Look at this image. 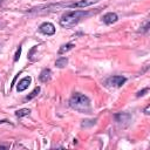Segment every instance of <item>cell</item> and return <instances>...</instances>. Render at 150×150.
I'll use <instances>...</instances> for the list:
<instances>
[{"mask_svg": "<svg viewBox=\"0 0 150 150\" xmlns=\"http://www.w3.org/2000/svg\"><path fill=\"white\" fill-rule=\"evenodd\" d=\"M89 13L82 9H76V11H70L67 12L66 14H63L60 19V25L64 28H70L73 26H75L83 16L88 15Z\"/></svg>", "mask_w": 150, "mask_h": 150, "instance_id": "6da1fadb", "label": "cell"}, {"mask_svg": "<svg viewBox=\"0 0 150 150\" xmlns=\"http://www.w3.org/2000/svg\"><path fill=\"white\" fill-rule=\"evenodd\" d=\"M69 105L80 112H89L90 111V100L80 93H75L70 100H69Z\"/></svg>", "mask_w": 150, "mask_h": 150, "instance_id": "7a4b0ae2", "label": "cell"}, {"mask_svg": "<svg viewBox=\"0 0 150 150\" xmlns=\"http://www.w3.org/2000/svg\"><path fill=\"white\" fill-rule=\"evenodd\" d=\"M125 81H127V79L124 76L115 75V76H111V77H109L107 80V84L109 87H116V88H118V87H122L125 83Z\"/></svg>", "mask_w": 150, "mask_h": 150, "instance_id": "3957f363", "label": "cell"}, {"mask_svg": "<svg viewBox=\"0 0 150 150\" xmlns=\"http://www.w3.org/2000/svg\"><path fill=\"white\" fill-rule=\"evenodd\" d=\"M100 0H79L76 2H73V4H68L67 7H70V8H84V7H88V6H91L96 2H98Z\"/></svg>", "mask_w": 150, "mask_h": 150, "instance_id": "277c9868", "label": "cell"}, {"mask_svg": "<svg viewBox=\"0 0 150 150\" xmlns=\"http://www.w3.org/2000/svg\"><path fill=\"white\" fill-rule=\"evenodd\" d=\"M114 117L117 123L123 124V125H128L131 120V115L129 112H117V114H115Z\"/></svg>", "mask_w": 150, "mask_h": 150, "instance_id": "5b68a950", "label": "cell"}, {"mask_svg": "<svg viewBox=\"0 0 150 150\" xmlns=\"http://www.w3.org/2000/svg\"><path fill=\"white\" fill-rule=\"evenodd\" d=\"M39 30L45 35H53L55 33V26L50 22H43L42 25H40Z\"/></svg>", "mask_w": 150, "mask_h": 150, "instance_id": "8992f818", "label": "cell"}, {"mask_svg": "<svg viewBox=\"0 0 150 150\" xmlns=\"http://www.w3.org/2000/svg\"><path fill=\"white\" fill-rule=\"evenodd\" d=\"M30 82H32V77H30V76L23 77L21 81H19V83H18V86H16V90H18V91H23V90H26V89L28 88V86L30 84Z\"/></svg>", "mask_w": 150, "mask_h": 150, "instance_id": "52a82bcc", "label": "cell"}, {"mask_svg": "<svg viewBox=\"0 0 150 150\" xmlns=\"http://www.w3.org/2000/svg\"><path fill=\"white\" fill-rule=\"evenodd\" d=\"M102 19H103V22H104L105 25H111V23H115V22L118 20V16H117L116 13L110 12V13L104 14Z\"/></svg>", "mask_w": 150, "mask_h": 150, "instance_id": "ba28073f", "label": "cell"}, {"mask_svg": "<svg viewBox=\"0 0 150 150\" xmlns=\"http://www.w3.org/2000/svg\"><path fill=\"white\" fill-rule=\"evenodd\" d=\"M50 75H52V71H50V69H48V68H45L41 73H40V75H39V80L41 81V82H47V81H49V79H50Z\"/></svg>", "mask_w": 150, "mask_h": 150, "instance_id": "9c48e42d", "label": "cell"}, {"mask_svg": "<svg viewBox=\"0 0 150 150\" xmlns=\"http://www.w3.org/2000/svg\"><path fill=\"white\" fill-rule=\"evenodd\" d=\"M75 47V45L73 43V42H68V43H66V45H62L61 47H60V49H59V54L61 55V54H64L66 52H68V50H70L71 48H74Z\"/></svg>", "mask_w": 150, "mask_h": 150, "instance_id": "30bf717a", "label": "cell"}, {"mask_svg": "<svg viewBox=\"0 0 150 150\" xmlns=\"http://www.w3.org/2000/svg\"><path fill=\"white\" fill-rule=\"evenodd\" d=\"M67 63H68V59H67V57H59V59L55 61V66H56L57 68H63Z\"/></svg>", "mask_w": 150, "mask_h": 150, "instance_id": "8fae6325", "label": "cell"}, {"mask_svg": "<svg viewBox=\"0 0 150 150\" xmlns=\"http://www.w3.org/2000/svg\"><path fill=\"white\" fill-rule=\"evenodd\" d=\"M30 114V110L29 109H27V108H22V109H19L16 112H15V115L20 118V117H23V116H28Z\"/></svg>", "mask_w": 150, "mask_h": 150, "instance_id": "7c38bea8", "label": "cell"}, {"mask_svg": "<svg viewBox=\"0 0 150 150\" xmlns=\"http://www.w3.org/2000/svg\"><path fill=\"white\" fill-rule=\"evenodd\" d=\"M39 93H40V87H36V88H35V89H34V90H33V91H32V93H30V94L25 98V101H30L32 98H34L35 96H38V94H39Z\"/></svg>", "mask_w": 150, "mask_h": 150, "instance_id": "4fadbf2b", "label": "cell"}, {"mask_svg": "<svg viewBox=\"0 0 150 150\" xmlns=\"http://www.w3.org/2000/svg\"><path fill=\"white\" fill-rule=\"evenodd\" d=\"M20 55H21V46H19V47H18V49H16V53H15V55H14V62L19 61Z\"/></svg>", "mask_w": 150, "mask_h": 150, "instance_id": "5bb4252c", "label": "cell"}, {"mask_svg": "<svg viewBox=\"0 0 150 150\" xmlns=\"http://www.w3.org/2000/svg\"><path fill=\"white\" fill-rule=\"evenodd\" d=\"M148 91H149V88H144L143 90H139V91L136 94V96H137V97H141V96L145 95V93H148Z\"/></svg>", "mask_w": 150, "mask_h": 150, "instance_id": "9a60e30c", "label": "cell"}, {"mask_svg": "<svg viewBox=\"0 0 150 150\" xmlns=\"http://www.w3.org/2000/svg\"><path fill=\"white\" fill-rule=\"evenodd\" d=\"M143 29H142V32H148V29H149V21H146V23H145V26L144 27H142Z\"/></svg>", "mask_w": 150, "mask_h": 150, "instance_id": "2e32d148", "label": "cell"}, {"mask_svg": "<svg viewBox=\"0 0 150 150\" xmlns=\"http://www.w3.org/2000/svg\"><path fill=\"white\" fill-rule=\"evenodd\" d=\"M149 110H150V105H146V107H145V109H144V114L149 115V114H150V112H149Z\"/></svg>", "mask_w": 150, "mask_h": 150, "instance_id": "e0dca14e", "label": "cell"}, {"mask_svg": "<svg viewBox=\"0 0 150 150\" xmlns=\"http://www.w3.org/2000/svg\"><path fill=\"white\" fill-rule=\"evenodd\" d=\"M5 122H7L6 120H4V121H0V123H5Z\"/></svg>", "mask_w": 150, "mask_h": 150, "instance_id": "ac0fdd59", "label": "cell"}, {"mask_svg": "<svg viewBox=\"0 0 150 150\" xmlns=\"http://www.w3.org/2000/svg\"><path fill=\"white\" fill-rule=\"evenodd\" d=\"M7 146H0V149H6Z\"/></svg>", "mask_w": 150, "mask_h": 150, "instance_id": "d6986e66", "label": "cell"}]
</instances>
